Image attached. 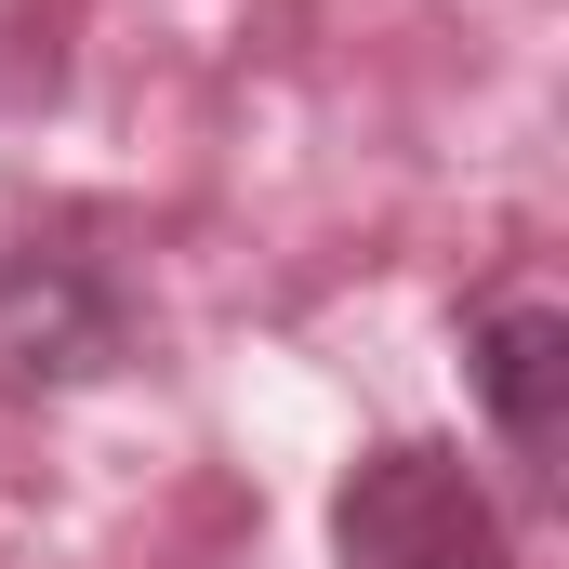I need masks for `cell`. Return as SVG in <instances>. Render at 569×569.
I'll use <instances>...</instances> for the list:
<instances>
[{
	"instance_id": "6da1fadb",
	"label": "cell",
	"mask_w": 569,
	"mask_h": 569,
	"mask_svg": "<svg viewBox=\"0 0 569 569\" xmlns=\"http://www.w3.org/2000/svg\"><path fill=\"white\" fill-rule=\"evenodd\" d=\"M331 569H517V530H503V503L477 490L463 450L385 437L331 490Z\"/></svg>"
},
{
	"instance_id": "7a4b0ae2",
	"label": "cell",
	"mask_w": 569,
	"mask_h": 569,
	"mask_svg": "<svg viewBox=\"0 0 569 569\" xmlns=\"http://www.w3.org/2000/svg\"><path fill=\"white\" fill-rule=\"evenodd\" d=\"M120 358H133V305L80 239H13L0 252V385L13 398L107 385Z\"/></svg>"
},
{
	"instance_id": "3957f363",
	"label": "cell",
	"mask_w": 569,
	"mask_h": 569,
	"mask_svg": "<svg viewBox=\"0 0 569 569\" xmlns=\"http://www.w3.org/2000/svg\"><path fill=\"white\" fill-rule=\"evenodd\" d=\"M463 371H477L490 437H503L530 477H557V450H569V318L543 305V291L477 305V318H463Z\"/></svg>"
}]
</instances>
